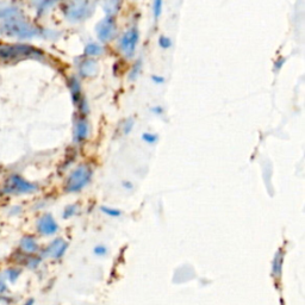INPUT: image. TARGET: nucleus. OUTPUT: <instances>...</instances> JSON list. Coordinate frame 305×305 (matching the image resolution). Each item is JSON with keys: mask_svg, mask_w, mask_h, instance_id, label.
<instances>
[{"mask_svg": "<svg viewBox=\"0 0 305 305\" xmlns=\"http://www.w3.org/2000/svg\"><path fill=\"white\" fill-rule=\"evenodd\" d=\"M100 210L104 214H107L108 216L110 217H120L122 213L120 210H117V209H112V208H108V207H101Z\"/></svg>", "mask_w": 305, "mask_h": 305, "instance_id": "obj_13", "label": "nucleus"}, {"mask_svg": "<svg viewBox=\"0 0 305 305\" xmlns=\"http://www.w3.org/2000/svg\"><path fill=\"white\" fill-rule=\"evenodd\" d=\"M34 304H35V300L33 299V298H30V299H28L23 305H34Z\"/></svg>", "mask_w": 305, "mask_h": 305, "instance_id": "obj_25", "label": "nucleus"}, {"mask_svg": "<svg viewBox=\"0 0 305 305\" xmlns=\"http://www.w3.org/2000/svg\"><path fill=\"white\" fill-rule=\"evenodd\" d=\"M93 11H94V4H93V3L78 2L70 3L68 8H67L66 15L70 21L80 22L91 17Z\"/></svg>", "mask_w": 305, "mask_h": 305, "instance_id": "obj_2", "label": "nucleus"}, {"mask_svg": "<svg viewBox=\"0 0 305 305\" xmlns=\"http://www.w3.org/2000/svg\"><path fill=\"white\" fill-rule=\"evenodd\" d=\"M284 62H285V59H281L280 61H279V62H277L275 63V69H279L280 68V67L284 65Z\"/></svg>", "mask_w": 305, "mask_h": 305, "instance_id": "obj_24", "label": "nucleus"}, {"mask_svg": "<svg viewBox=\"0 0 305 305\" xmlns=\"http://www.w3.org/2000/svg\"><path fill=\"white\" fill-rule=\"evenodd\" d=\"M6 274H8V278L10 281L15 282L18 279L19 274H21V271H18V269H9Z\"/></svg>", "mask_w": 305, "mask_h": 305, "instance_id": "obj_18", "label": "nucleus"}, {"mask_svg": "<svg viewBox=\"0 0 305 305\" xmlns=\"http://www.w3.org/2000/svg\"><path fill=\"white\" fill-rule=\"evenodd\" d=\"M75 207H69V208H67L66 209V211H65V215H63V217L65 218H68V217H70L72 216V215H74V213H75Z\"/></svg>", "mask_w": 305, "mask_h": 305, "instance_id": "obj_20", "label": "nucleus"}, {"mask_svg": "<svg viewBox=\"0 0 305 305\" xmlns=\"http://www.w3.org/2000/svg\"><path fill=\"white\" fill-rule=\"evenodd\" d=\"M159 46L163 48V49H168V48H171L172 46V41L169 40L168 37L161 36L159 38Z\"/></svg>", "mask_w": 305, "mask_h": 305, "instance_id": "obj_17", "label": "nucleus"}, {"mask_svg": "<svg viewBox=\"0 0 305 305\" xmlns=\"http://www.w3.org/2000/svg\"><path fill=\"white\" fill-rule=\"evenodd\" d=\"M6 291H8V286H6L5 281L0 279V296H2V294H4Z\"/></svg>", "mask_w": 305, "mask_h": 305, "instance_id": "obj_21", "label": "nucleus"}, {"mask_svg": "<svg viewBox=\"0 0 305 305\" xmlns=\"http://www.w3.org/2000/svg\"><path fill=\"white\" fill-rule=\"evenodd\" d=\"M282 261H284V253L281 250H279L277 254H275L274 261H273V274L278 275V277L281 274Z\"/></svg>", "mask_w": 305, "mask_h": 305, "instance_id": "obj_10", "label": "nucleus"}, {"mask_svg": "<svg viewBox=\"0 0 305 305\" xmlns=\"http://www.w3.org/2000/svg\"><path fill=\"white\" fill-rule=\"evenodd\" d=\"M103 48L97 43H88L85 47V54L88 56H99L103 54Z\"/></svg>", "mask_w": 305, "mask_h": 305, "instance_id": "obj_11", "label": "nucleus"}, {"mask_svg": "<svg viewBox=\"0 0 305 305\" xmlns=\"http://www.w3.org/2000/svg\"><path fill=\"white\" fill-rule=\"evenodd\" d=\"M162 2H160V0H156V2H154L153 4V12L154 16H155V18H159L160 15L162 14Z\"/></svg>", "mask_w": 305, "mask_h": 305, "instance_id": "obj_15", "label": "nucleus"}, {"mask_svg": "<svg viewBox=\"0 0 305 305\" xmlns=\"http://www.w3.org/2000/svg\"><path fill=\"white\" fill-rule=\"evenodd\" d=\"M88 135V124L86 121H79L75 127V140L81 142Z\"/></svg>", "mask_w": 305, "mask_h": 305, "instance_id": "obj_9", "label": "nucleus"}, {"mask_svg": "<svg viewBox=\"0 0 305 305\" xmlns=\"http://www.w3.org/2000/svg\"><path fill=\"white\" fill-rule=\"evenodd\" d=\"M142 140L144 141V142L149 143V144H153L155 143L157 141V136L155 134H150V133H146L142 135Z\"/></svg>", "mask_w": 305, "mask_h": 305, "instance_id": "obj_16", "label": "nucleus"}, {"mask_svg": "<svg viewBox=\"0 0 305 305\" xmlns=\"http://www.w3.org/2000/svg\"><path fill=\"white\" fill-rule=\"evenodd\" d=\"M152 111L154 112V114H156V115H161L162 112H163V111H162V109H161V108H159V107L152 109Z\"/></svg>", "mask_w": 305, "mask_h": 305, "instance_id": "obj_23", "label": "nucleus"}, {"mask_svg": "<svg viewBox=\"0 0 305 305\" xmlns=\"http://www.w3.org/2000/svg\"><path fill=\"white\" fill-rule=\"evenodd\" d=\"M80 74L82 76H94L97 74L98 70V63L94 60L88 59L82 61L81 65H80Z\"/></svg>", "mask_w": 305, "mask_h": 305, "instance_id": "obj_7", "label": "nucleus"}, {"mask_svg": "<svg viewBox=\"0 0 305 305\" xmlns=\"http://www.w3.org/2000/svg\"><path fill=\"white\" fill-rule=\"evenodd\" d=\"M141 66H142V62H141V61L139 60L136 63H135L134 68L131 69V72H130V74H129V79L130 80H135V79L137 78V76H139L140 72H141Z\"/></svg>", "mask_w": 305, "mask_h": 305, "instance_id": "obj_14", "label": "nucleus"}, {"mask_svg": "<svg viewBox=\"0 0 305 305\" xmlns=\"http://www.w3.org/2000/svg\"><path fill=\"white\" fill-rule=\"evenodd\" d=\"M152 80L155 83H163V82H165V79H163L162 76H159V75H153Z\"/></svg>", "mask_w": 305, "mask_h": 305, "instance_id": "obj_22", "label": "nucleus"}, {"mask_svg": "<svg viewBox=\"0 0 305 305\" xmlns=\"http://www.w3.org/2000/svg\"><path fill=\"white\" fill-rule=\"evenodd\" d=\"M93 252H94V254H95V255H98V256H104V255H107L108 249H107V247H105V246L99 245V246H97V247H94V250H93Z\"/></svg>", "mask_w": 305, "mask_h": 305, "instance_id": "obj_19", "label": "nucleus"}, {"mask_svg": "<svg viewBox=\"0 0 305 305\" xmlns=\"http://www.w3.org/2000/svg\"><path fill=\"white\" fill-rule=\"evenodd\" d=\"M57 229H59V227L50 215H46L38 221V230L43 235H53L56 233Z\"/></svg>", "mask_w": 305, "mask_h": 305, "instance_id": "obj_5", "label": "nucleus"}, {"mask_svg": "<svg viewBox=\"0 0 305 305\" xmlns=\"http://www.w3.org/2000/svg\"><path fill=\"white\" fill-rule=\"evenodd\" d=\"M22 248H23L25 252H28V253H34L38 249V246H37L36 241H35L34 239H31V237H27V239H24L23 241H22Z\"/></svg>", "mask_w": 305, "mask_h": 305, "instance_id": "obj_12", "label": "nucleus"}, {"mask_svg": "<svg viewBox=\"0 0 305 305\" xmlns=\"http://www.w3.org/2000/svg\"><path fill=\"white\" fill-rule=\"evenodd\" d=\"M139 31L135 28L129 29V30L122 36L120 41V49L124 55L129 57L133 56L135 49H136L137 42H139Z\"/></svg>", "mask_w": 305, "mask_h": 305, "instance_id": "obj_3", "label": "nucleus"}, {"mask_svg": "<svg viewBox=\"0 0 305 305\" xmlns=\"http://www.w3.org/2000/svg\"><path fill=\"white\" fill-rule=\"evenodd\" d=\"M67 247H68V245L63 240H55L54 241L51 245L48 247V249L46 250L47 255L51 256V258L54 259H60L61 256H63V254H65V252L67 250Z\"/></svg>", "mask_w": 305, "mask_h": 305, "instance_id": "obj_6", "label": "nucleus"}, {"mask_svg": "<svg viewBox=\"0 0 305 305\" xmlns=\"http://www.w3.org/2000/svg\"><path fill=\"white\" fill-rule=\"evenodd\" d=\"M97 31V36L101 42H108L114 37L116 31V23L115 19L111 16H107L103 21L99 22L95 27Z\"/></svg>", "mask_w": 305, "mask_h": 305, "instance_id": "obj_4", "label": "nucleus"}, {"mask_svg": "<svg viewBox=\"0 0 305 305\" xmlns=\"http://www.w3.org/2000/svg\"><path fill=\"white\" fill-rule=\"evenodd\" d=\"M10 184H11L15 188V190L21 191V192H28V191H33L35 190V186L29 184V182L22 180L21 178H18V176H15V178H12V180L10 181Z\"/></svg>", "mask_w": 305, "mask_h": 305, "instance_id": "obj_8", "label": "nucleus"}, {"mask_svg": "<svg viewBox=\"0 0 305 305\" xmlns=\"http://www.w3.org/2000/svg\"><path fill=\"white\" fill-rule=\"evenodd\" d=\"M92 171L88 166H80L69 175L67 180L66 190L68 192H79L81 191L88 181L91 180Z\"/></svg>", "mask_w": 305, "mask_h": 305, "instance_id": "obj_1", "label": "nucleus"}]
</instances>
